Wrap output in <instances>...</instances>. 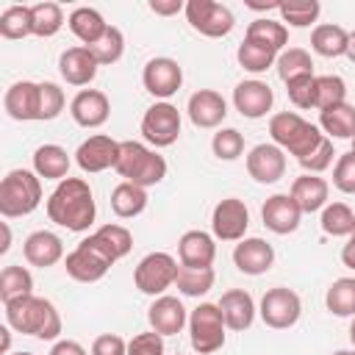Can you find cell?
<instances>
[{
	"label": "cell",
	"mask_w": 355,
	"mask_h": 355,
	"mask_svg": "<svg viewBox=\"0 0 355 355\" xmlns=\"http://www.w3.org/2000/svg\"><path fill=\"white\" fill-rule=\"evenodd\" d=\"M3 105H6V114L17 122L39 119V83H33V80L11 83L3 97Z\"/></svg>",
	"instance_id": "cell-23"
},
{
	"label": "cell",
	"mask_w": 355,
	"mask_h": 355,
	"mask_svg": "<svg viewBox=\"0 0 355 355\" xmlns=\"http://www.w3.org/2000/svg\"><path fill=\"white\" fill-rule=\"evenodd\" d=\"M244 39H252V42H261L266 47H272L275 53H283V44L288 42V31L283 22H275L269 17H258L247 25V36Z\"/></svg>",
	"instance_id": "cell-35"
},
{
	"label": "cell",
	"mask_w": 355,
	"mask_h": 355,
	"mask_svg": "<svg viewBox=\"0 0 355 355\" xmlns=\"http://www.w3.org/2000/svg\"><path fill=\"white\" fill-rule=\"evenodd\" d=\"M50 355H89L78 341H72V338H64V341H55L53 344V349H50Z\"/></svg>",
	"instance_id": "cell-54"
},
{
	"label": "cell",
	"mask_w": 355,
	"mask_h": 355,
	"mask_svg": "<svg viewBox=\"0 0 355 355\" xmlns=\"http://www.w3.org/2000/svg\"><path fill=\"white\" fill-rule=\"evenodd\" d=\"M69 114L80 128H100L108 122L111 103L100 89H80L69 103Z\"/></svg>",
	"instance_id": "cell-18"
},
{
	"label": "cell",
	"mask_w": 355,
	"mask_h": 355,
	"mask_svg": "<svg viewBox=\"0 0 355 355\" xmlns=\"http://www.w3.org/2000/svg\"><path fill=\"white\" fill-rule=\"evenodd\" d=\"M42 202V178L31 169H11L0 183V214L6 219L28 216Z\"/></svg>",
	"instance_id": "cell-5"
},
{
	"label": "cell",
	"mask_w": 355,
	"mask_h": 355,
	"mask_svg": "<svg viewBox=\"0 0 355 355\" xmlns=\"http://www.w3.org/2000/svg\"><path fill=\"white\" fill-rule=\"evenodd\" d=\"M150 11L161 14V17H172L178 11H186V3H180V0H150Z\"/></svg>",
	"instance_id": "cell-53"
},
{
	"label": "cell",
	"mask_w": 355,
	"mask_h": 355,
	"mask_svg": "<svg viewBox=\"0 0 355 355\" xmlns=\"http://www.w3.org/2000/svg\"><path fill=\"white\" fill-rule=\"evenodd\" d=\"M261 319L266 327L272 330H288L297 324L300 313H302V302H300V294L286 288V286H275L263 294L261 300V308H258Z\"/></svg>",
	"instance_id": "cell-10"
},
{
	"label": "cell",
	"mask_w": 355,
	"mask_h": 355,
	"mask_svg": "<svg viewBox=\"0 0 355 355\" xmlns=\"http://www.w3.org/2000/svg\"><path fill=\"white\" fill-rule=\"evenodd\" d=\"M333 186L344 194H355V153L352 150L338 155L333 166Z\"/></svg>",
	"instance_id": "cell-49"
},
{
	"label": "cell",
	"mask_w": 355,
	"mask_h": 355,
	"mask_svg": "<svg viewBox=\"0 0 355 355\" xmlns=\"http://www.w3.org/2000/svg\"><path fill=\"white\" fill-rule=\"evenodd\" d=\"M180 263L169 255V252H150L139 261V266L133 269V283L141 294L147 297H161L169 286H175Z\"/></svg>",
	"instance_id": "cell-7"
},
{
	"label": "cell",
	"mask_w": 355,
	"mask_h": 355,
	"mask_svg": "<svg viewBox=\"0 0 355 355\" xmlns=\"http://www.w3.org/2000/svg\"><path fill=\"white\" fill-rule=\"evenodd\" d=\"M250 225V211L244 205V200L239 197H225L216 202L214 214H211V230L216 239L222 241H241Z\"/></svg>",
	"instance_id": "cell-12"
},
{
	"label": "cell",
	"mask_w": 355,
	"mask_h": 355,
	"mask_svg": "<svg viewBox=\"0 0 355 355\" xmlns=\"http://www.w3.org/2000/svg\"><path fill=\"white\" fill-rule=\"evenodd\" d=\"M3 308H6V324L22 336L53 341L61 333V316H58L55 305L44 297H36V294L17 297V300L6 302Z\"/></svg>",
	"instance_id": "cell-2"
},
{
	"label": "cell",
	"mask_w": 355,
	"mask_h": 355,
	"mask_svg": "<svg viewBox=\"0 0 355 355\" xmlns=\"http://www.w3.org/2000/svg\"><path fill=\"white\" fill-rule=\"evenodd\" d=\"M352 153H355V139H352Z\"/></svg>",
	"instance_id": "cell-62"
},
{
	"label": "cell",
	"mask_w": 355,
	"mask_h": 355,
	"mask_svg": "<svg viewBox=\"0 0 355 355\" xmlns=\"http://www.w3.org/2000/svg\"><path fill=\"white\" fill-rule=\"evenodd\" d=\"M31 11H33V36L50 39L61 31L64 11L58 3H36V6H31Z\"/></svg>",
	"instance_id": "cell-42"
},
{
	"label": "cell",
	"mask_w": 355,
	"mask_h": 355,
	"mask_svg": "<svg viewBox=\"0 0 355 355\" xmlns=\"http://www.w3.org/2000/svg\"><path fill=\"white\" fill-rule=\"evenodd\" d=\"M128 183H136L141 189L155 186L166 178V161L155 150L144 147L141 141H119V158L114 166Z\"/></svg>",
	"instance_id": "cell-4"
},
{
	"label": "cell",
	"mask_w": 355,
	"mask_h": 355,
	"mask_svg": "<svg viewBox=\"0 0 355 355\" xmlns=\"http://www.w3.org/2000/svg\"><path fill=\"white\" fill-rule=\"evenodd\" d=\"M288 194L294 197V202L300 205L302 214H316V211H322V208L327 205L330 186H327L324 178L305 172V175H300V178L291 183V191H288Z\"/></svg>",
	"instance_id": "cell-27"
},
{
	"label": "cell",
	"mask_w": 355,
	"mask_h": 355,
	"mask_svg": "<svg viewBox=\"0 0 355 355\" xmlns=\"http://www.w3.org/2000/svg\"><path fill=\"white\" fill-rule=\"evenodd\" d=\"M92 355H128V341L116 333H103L92 341Z\"/></svg>",
	"instance_id": "cell-52"
},
{
	"label": "cell",
	"mask_w": 355,
	"mask_h": 355,
	"mask_svg": "<svg viewBox=\"0 0 355 355\" xmlns=\"http://www.w3.org/2000/svg\"><path fill=\"white\" fill-rule=\"evenodd\" d=\"M14 355H33V352H14Z\"/></svg>",
	"instance_id": "cell-61"
},
{
	"label": "cell",
	"mask_w": 355,
	"mask_h": 355,
	"mask_svg": "<svg viewBox=\"0 0 355 355\" xmlns=\"http://www.w3.org/2000/svg\"><path fill=\"white\" fill-rule=\"evenodd\" d=\"M8 347H11V327L3 324V327H0V352L8 355Z\"/></svg>",
	"instance_id": "cell-56"
},
{
	"label": "cell",
	"mask_w": 355,
	"mask_h": 355,
	"mask_svg": "<svg viewBox=\"0 0 355 355\" xmlns=\"http://www.w3.org/2000/svg\"><path fill=\"white\" fill-rule=\"evenodd\" d=\"M216 305H219V311H222V316H225V324H227L230 330H239V333H241V330H247V327L252 324V319H255V302H252L250 291H244V288H230V291H225Z\"/></svg>",
	"instance_id": "cell-26"
},
{
	"label": "cell",
	"mask_w": 355,
	"mask_h": 355,
	"mask_svg": "<svg viewBox=\"0 0 355 355\" xmlns=\"http://www.w3.org/2000/svg\"><path fill=\"white\" fill-rule=\"evenodd\" d=\"M333 355H355V349H336Z\"/></svg>",
	"instance_id": "cell-60"
},
{
	"label": "cell",
	"mask_w": 355,
	"mask_h": 355,
	"mask_svg": "<svg viewBox=\"0 0 355 355\" xmlns=\"http://www.w3.org/2000/svg\"><path fill=\"white\" fill-rule=\"evenodd\" d=\"M8 247H11V230H8V225L3 222V244H0V252H8Z\"/></svg>",
	"instance_id": "cell-57"
},
{
	"label": "cell",
	"mask_w": 355,
	"mask_h": 355,
	"mask_svg": "<svg viewBox=\"0 0 355 355\" xmlns=\"http://www.w3.org/2000/svg\"><path fill=\"white\" fill-rule=\"evenodd\" d=\"M141 136L153 147H169L180 136V111L172 103H153L141 116Z\"/></svg>",
	"instance_id": "cell-11"
},
{
	"label": "cell",
	"mask_w": 355,
	"mask_h": 355,
	"mask_svg": "<svg viewBox=\"0 0 355 355\" xmlns=\"http://www.w3.org/2000/svg\"><path fill=\"white\" fill-rule=\"evenodd\" d=\"M22 252H25V261L31 266L47 269V266H55L64 258V241L50 230H36L25 239Z\"/></svg>",
	"instance_id": "cell-24"
},
{
	"label": "cell",
	"mask_w": 355,
	"mask_h": 355,
	"mask_svg": "<svg viewBox=\"0 0 355 355\" xmlns=\"http://www.w3.org/2000/svg\"><path fill=\"white\" fill-rule=\"evenodd\" d=\"M67 25H69V31H72L86 47H92L94 42H100L103 33L108 31V22H105L103 14H100L97 8H92V6H78V8L69 14Z\"/></svg>",
	"instance_id": "cell-28"
},
{
	"label": "cell",
	"mask_w": 355,
	"mask_h": 355,
	"mask_svg": "<svg viewBox=\"0 0 355 355\" xmlns=\"http://www.w3.org/2000/svg\"><path fill=\"white\" fill-rule=\"evenodd\" d=\"M186 111H189V119H191L194 128H216L227 116V103H225V97L219 92L200 89V92H194L189 97Z\"/></svg>",
	"instance_id": "cell-21"
},
{
	"label": "cell",
	"mask_w": 355,
	"mask_h": 355,
	"mask_svg": "<svg viewBox=\"0 0 355 355\" xmlns=\"http://www.w3.org/2000/svg\"><path fill=\"white\" fill-rule=\"evenodd\" d=\"M347 58L355 64V31L349 33V44H347Z\"/></svg>",
	"instance_id": "cell-58"
},
{
	"label": "cell",
	"mask_w": 355,
	"mask_h": 355,
	"mask_svg": "<svg viewBox=\"0 0 355 355\" xmlns=\"http://www.w3.org/2000/svg\"><path fill=\"white\" fill-rule=\"evenodd\" d=\"M261 219L272 233L286 236V233H294L300 227L302 211L291 194H272L261 208Z\"/></svg>",
	"instance_id": "cell-17"
},
{
	"label": "cell",
	"mask_w": 355,
	"mask_h": 355,
	"mask_svg": "<svg viewBox=\"0 0 355 355\" xmlns=\"http://www.w3.org/2000/svg\"><path fill=\"white\" fill-rule=\"evenodd\" d=\"M330 164H333V141H330L327 136L322 139V144H319L308 158L300 161V166H302L308 175H319V172H324Z\"/></svg>",
	"instance_id": "cell-51"
},
{
	"label": "cell",
	"mask_w": 355,
	"mask_h": 355,
	"mask_svg": "<svg viewBox=\"0 0 355 355\" xmlns=\"http://www.w3.org/2000/svg\"><path fill=\"white\" fill-rule=\"evenodd\" d=\"M178 258L183 266H211L216 258L214 236L205 230H186L178 241Z\"/></svg>",
	"instance_id": "cell-25"
},
{
	"label": "cell",
	"mask_w": 355,
	"mask_h": 355,
	"mask_svg": "<svg viewBox=\"0 0 355 355\" xmlns=\"http://www.w3.org/2000/svg\"><path fill=\"white\" fill-rule=\"evenodd\" d=\"M341 261H344V266H349V269H355V233L347 239V244L341 247Z\"/></svg>",
	"instance_id": "cell-55"
},
{
	"label": "cell",
	"mask_w": 355,
	"mask_h": 355,
	"mask_svg": "<svg viewBox=\"0 0 355 355\" xmlns=\"http://www.w3.org/2000/svg\"><path fill=\"white\" fill-rule=\"evenodd\" d=\"M236 58H239V64H241L247 72L258 75V72H266L269 67H275V61H277V53H275L272 47L261 44V42L244 39V42L239 44V50H236Z\"/></svg>",
	"instance_id": "cell-36"
},
{
	"label": "cell",
	"mask_w": 355,
	"mask_h": 355,
	"mask_svg": "<svg viewBox=\"0 0 355 355\" xmlns=\"http://www.w3.org/2000/svg\"><path fill=\"white\" fill-rule=\"evenodd\" d=\"M286 92H288V100L308 111V108H316V75H300V78H291L286 83Z\"/></svg>",
	"instance_id": "cell-47"
},
{
	"label": "cell",
	"mask_w": 355,
	"mask_h": 355,
	"mask_svg": "<svg viewBox=\"0 0 355 355\" xmlns=\"http://www.w3.org/2000/svg\"><path fill=\"white\" fill-rule=\"evenodd\" d=\"M0 36L3 39L33 36V11H31V6H8L0 14Z\"/></svg>",
	"instance_id": "cell-39"
},
{
	"label": "cell",
	"mask_w": 355,
	"mask_h": 355,
	"mask_svg": "<svg viewBox=\"0 0 355 355\" xmlns=\"http://www.w3.org/2000/svg\"><path fill=\"white\" fill-rule=\"evenodd\" d=\"M141 83H144V89H147L153 97H158V100L164 103V100H169V97L180 89V83H183V69H180V64H178L175 58L158 55V58H150V61L144 64Z\"/></svg>",
	"instance_id": "cell-13"
},
{
	"label": "cell",
	"mask_w": 355,
	"mask_h": 355,
	"mask_svg": "<svg viewBox=\"0 0 355 355\" xmlns=\"http://www.w3.org/2000/svg\"><path fill=\"white\" fill-rule=\"evenodd\" d=\"M97 67L100 64H97V58L92 55V50L86 44L69 47L58 58V72L69 86H89L97 75Z\"/></svg>",
	"instance_id": "cell-20"
},
{
	"label": "cell",
	"mask_w": 355,
	"mask_h": 355,
	"mask_svg": "<svg viewBox=\"0 0 355 355\" xmlns=\"http://www.w3.org/2000/svg\"><path fill=\"white\" fill-rule=\"evenodd\" d=\"M277 67V75L283 83H288L291 78H300V75H313V61H311V53L302 50V47H288L277 55L275 61Z\"/></svg>",
	"instance_id": "cell-41"
},
{
	"label": "cell",
	"mask_w": 355,
	"mask_h": 355,
	"mask_svg": "<svg viewBox=\"0 0 355 355\" xmlns=\"http://www.w3.org/2000/svg\"><path fill=\"white\" fill-rule=\"evenodd\" d=\"M64 103H67V97L58 83H50V80L39 83V119H44V122L55 119L64 111Z\"/></svg>",
	"instance_id": "cell-48"
},
{
	"label": "cell",
	"mask_w": 355,
	"mask_h": 355,
	"mask_svg": "<svg viewBox=\"0 0 355 355\" xmlns=\"http://www.w3.org/2000/svg\"><path fill=\"white\" fill-rule=\"evenodd\" d=\"M47 216H50V222H55L72 233L89 230L97 216V205H94V194H92L89 183L83 178L58 180V186L47 197Z\"/></svg>",
	"instance_id": "cell-1"
},
{
	"label": "cell",
	"mask_w": 355,
	"mask_h": 355,
	"mask_svg": "<svg viewBox=\"0 0 355 355\" xmlns=\"http://www.w3.org/2000/svg\"><path fill=\"white\" fill-rule=\"evenodd\" d=\"M347 103V83L338 75H316V108H333Z\"/></svg>",
	"instance_id": "cell-45"
},
{
	"label": "cell",
	"mask_w": 355,
	"mask_h": 355,
	"mask_svg": "<svg viewBox=\"0 0 355 355\" xmlns=\"http://www.w3.org/2000/svg\"><path fill=\"white\" fill-rule=\"evenodd\" d=\"M64 266H67V275L78 283H97L105 277V272L114 266V261L89 239H83L67 258H64Z\"/></svg>",
	"instance_id": "cell-9"
},
{
	"label": "cell",
	"mask_w": 355,
	"mask_h": 355,
	"mask_svg": "<svg viewBox=\"0 0 355 355\" xmlns=\"http://www.w3.org/2000/svg\"><path fill=\"white\" fill-rule=\"evenodd\" d=\"M211 150L219 161H236L244 153V136L236 128H222L211 139Z\"/></svg>",
	"instance_id": "cell-46"
},
{
	"label": "cell",
	"mask_w": 355,
	"mask_h": 355,
	"mask_svg": "<svg viewBox=\"0 0 355 355\" xmlns=\"http://www.w3.org/2000/svg\"><path fill=\"white\" fill-rule=\"evenodd\" d=\"M92 241H94L114 263H116L119 258H125V255L130 252V247H133V236H130V230L122 227V225H103L100 230L92 233Z\"/></svg>",
	"instance_id": "cell-33"
},
{
	"label": "cell",
	"mask_w": 355,
	"mask_h": 355,
	"mask_svg": "<svg viewBox=\"0 0 355 355\" xmlns=\"http://www.w3.org/2000/svg\"><path fill=\"white\" fill-rule=\"evenodd\" d=\"M178 355H180V352H178Z\"/></svg>",
	"instance_id": "cell-63"
},
{
	"label": "cell",
	"mask_w": 355,
	"mask_h": 355,
	"mask_svg": "<svg viewBox=\"0 0 355 355\" xmlns=\"http://www.w3.org/2000/svg\"><path fill=\"white\" fill-rule=\"evenodd\" d=\"M319 225L327 236H352L355 233V214L347 202H327L322 208Z\"/></svg>",
	"instance_id": "cell-40"
},
{
	"label": "cell",
	"mask_w": 355,
	"mask_h": 355,
	"mask_svg": "<svg viewBox=\"0 0 355 355\" xmlns=\"http://www.w3.org/2000/svg\"><path fill=\"white\" fill-rule=\"evenodd\" d=\"M349 341L355 344V316H352V324H349Z\"/></svg>",
	"instance_id": "cell-59"
},
{
	"label": "cell",
	"mask_w": 355,
	"mask_h": 355,
	"mask_svg": "<svg viewBox=\"0 0 355 355\" xmlns=\"http://www.w3.org/2000/svg\"><path fill=\"white\" fill-rule=\"evenodd\" d=\"M269 136H272V144H277L283 153L288 150L291 155H297V161L308 158L324 139V133L316 125H311L308 119H302L294 111L275 114L269 119Z\"/></svg>",
	"instance_id": "cell-3"
},
{
	"label": "cell",
	"mask_w": 355,
	"mask_h": 355,
	"mask_svg": "<svg viewBox=\"0 0 355 355\" xmlns=\"http://www.w3.org/2000/svg\"><path fill=\"white\" fill-rule=\"evenodd\" d=\"M319 11H322L319 0H283L280 3V17L291 28H308L311 22H316Z\"/></svg>",
	"instance_id": "cell-44"
},
{
	"label": "cell",
	"mask_w": 355,
	"mask_h": 355,
	"mask_svg": "<svg viewBox=\"0 0 355 355\" xmlns=\"http://www.w3.org/2000/svg\"><path fill=\"white\" fill-rule=\"evenodd\" d=\"M247 172L255 183H277L286 175V153L277 144H255L247 155Z\"/></svg>",
	"instance_id": "cell-15"
},
{
	"label": "cell",
	"mask_w": 355,
	"mask_h": 355,
	"mask_svg": "<svg viewBox=\"0 0 355 355\" xmlns=\"http://www.w3.org/2000/svg\"><path fill=\"white\" fill-rule=\"evenodd\" d=\"M225 316L219 305L214 302H200L189 313V333H191V347L200 355H211L225 347Z\"/></svg>",
	"instance_id": "cell-6"
},
{
	"label": "cell",
	"mask_w": 355,
	"mask_h": 355,
	"mask_svg": "<svg viewBox=\"0 0 355 355\" xmlns=\"http://www.w3.org/2000/svg\"><path fill=\"white\" fill-rule=\"evenodd\" d=\"M324 305L333 316H355V277H338L324 294Z\"/></svg>",
	"instance_id": "cell-38"
},
{
	"label": "cell",
	"mask_w": 355,
	"mask_h": 355,
	"mask_svg": "<svg viewBox=\"0 0 355 355\" xmlns=\"http://www.w3.org/2000/svg\"><path fill=\"white\" fill-rule=\"evenodd\" d=\"M128 355H164V336L155 330L133 336L128 341Z\"/></svg>",
	"instance_id": "cell-50"
},
{
	"label": "cell",
	"mask_w": 355,
	"mask_h": 355,
	"mask_svg": "<svg viewBox=\"0 0 355 355\" xmlns=\"http://www.w3.org/2000/svg\"><path fill=\"white\" fill-rule=\"evenodd\" d=\"M28 294H33L31 272L25 266H17V263L3 266V272H0V300H3V305L17 300V297H28Z\"/></svg>",
	"instance_id": "cell-37"
},
{
	"label": "cell",
	"mask_w": 355,
	"mask_h": 355,
	"mask_svg": "<svg viewBox=\"0 0 355 355\" xmlns=\"http://www.w3.org/2000/svg\"><path fill=\"white\" fill-rule=\"evenodd\" d=\"M186 19L197 33H202L208 39L227 36L236 25L233 11L216 0H189L186 3Z\"/></svg>",
	"instance_id": "cell-8"
},
{
	"label": "cell",
	"mask_w": 355,
	"mask_h": 355,
	"mask_svg": "<svg viewBox=\"0 0 355 355\" xmlns=\"http://www.w3.org/2000/svg\"><path fill=\"white\" fill-rule=\"evenodd\" d=\"M33 172L44 180H64L69 178V155L61 144H42L33 153Z\"/></svg>",
	"instance_id": "cell-29"
},
{
	"label": "cell",
	"mask_w": 355,
	"mask_h": 355,
	"mask_svg": "<svg viewBox=\"0 0 355 355\" xmlns=\"http://www.w3.org/2000/svg\"><path fill=\"white\" fill-rule=\"evenodd\" d=\"M272 103H275V92L269 89V83L263 80H241L236 89H233V105L241 116L247 119H261L272 111Z\"/></svg>",
	"instance_id": "cell-14"
},
{
	"label": "cell",
	"mask_w": 355,
	"mask_h": 355,
	"mask_svg": "<svg viewBox=\"0 0 355 355\" xmlns=\"http://www.w3.org/2000/svg\"><path fill=\"white\" fill-rule=\"evenodd\" d=\"M147 319H150V327L161 336H178L183 330V324L189 322L183 302L178 297H169V294L155 297V302L147 311Z\"/></svg>",
	"instance_id": "cell-22"
},
{
	"label": "cell",
	"mask_w": 355,
	"mask_h": 355,
	"mask_svg": "<svg viewBox=\"0 0 355 355\" xmlns=\"http://www.w3.org/2000/svg\"><path fill=\"white\" fill-rule=\"evenodd\" d=\"M233 263H236L239 272L255 277V275H263V272L272 269V263H275V250H272L269 241H263V239H258V236L241 239V241L236 244V250H233Z\"/></svg>",
	"instance_id": "cell-19"
},
{
	"label": "cell",
	"mask_w": 355,
	"mask_h": 355,
	"mask_svg": "<svg viewBox=\"0 0 355 355\" xmlns=\"http://www.w3.org/2000/svg\"><path fill=\"white\" fill-rule=\"evenodd\" d=\"M144 208H147V189H141L136 183H128V180L114 186V191H111V211L119 219H133Z\"/></svg>",
	"instance_id": "cell-31"
},
{
	"label": "cell",
	"mask_w": 355,
	"mask_h": 355,
	"mask_svg": "<svg viewBox=\"0 0 355 355\" xmlns=\"http://www.w3.org/2000/svg\"><path fill=\"white\" fill-rule=\"evenodd\" d=\"M319 128L333 139H355V105L341 103L319 111Z\"/></svg>",
	"instance_id": "cell-32"
},
{
	"label": "cell",
	"mask_w": 355,
	"mask_h": 355,
	"mask_svg": "<svg viewBox=\"0 0 355 355\" xmlns=\"http://www.w3.org/2000/svg\"><path fill=\"white\" fill-rule=\"evenodd\" d=\"M89 50H92V55L97 58L100 67H111V64H116V61L122 58V53H125V36H122L119 28L108 25V31L103 33V39L94 42Z\"/></svg>",
	"instance_id": "cell-43"
},
{
	"label": "cell",
	"mask_w": 355,
	"mask_h": 355,
	"mask_svg": "<svg viewBox=\"0 0 355 355\" xmlns=\"http://www.w3.org/2000/svg\"><path fill=\"white\" fill-rule=\"evenodd\" d=\"M116 158H119V141L100 133L80 141V147L75 150V161L83 172H103L108 166H116Z\"/></svg>",
	"instance_id": "cell-16"
},
{
	"label": "cell",
	"mask_w": 355,
	"mask_h": 355,
	"mask_svg": "<svg viewBox=\"0 0 355 355\" xmlns=\"http://www.w3.org/2000/svg\"><path fill=\"white\" fill-rule=\"evenodd\" d=\"M214 280H216L214 266H183L180 263L175 286L186 297H202V294H208L214 288Z\"/></svg>",
	"instance_id": "cell-34"
},
{
	"label": "cell",
	"mask_w": 355,
	"mask_h": 355,
	"mask_svg": "<svg viewBox=\"0 0 355 355\" xmlns=\"http://www.w3.org/2000/svg\"><path fill=\"white\" fill-rule=\"evenodd\" d=\"M347 44H349V33L341 28V25H333V22H322L313 28L311 33V47L313 53L324 55V58H338V55H347Z\"/></svg>",
	"instance_id": "cell-30"
}]
</instances>
